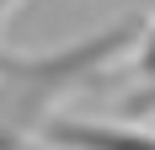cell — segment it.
Instances as JSON below:
<instances>
[{
	"mask_svg": "<svg viewBox=\"0 0 155 150\" xmlns=\"http://www.w3.org/2000/svg\"><path fill=\"white\" fill-rule=\"evenodd\" d=\"M144 16H123L112 27L86 32L70 48H43V54H11L0 48V139L11 145L16 134H27L32 123L43 129V113L59 102L70 86H86L91 75H102L112 59H123L128 48H139Z\"/></svg>",
	"mask_w": 155,
	"mask_h": 150,
	"instance_id": "obj_1",
	"label": "cell"
},
{
	"mask_svg": "<svg viewBox=\"0 0 155 150\" xmlns=\"http://www.w3.org/2000/svg\"><path fill=\"white\" fill-rule=\"evenodd\" d=\"M38 134L54 150H155V134H144V129L91 123V118H48Z\"/></svg>",
	"mask_w": 155,
	"mask_h": 150,
	"instance_id": "obj_2",
	"label": "cell"
},
{
	"mask_svg": "<svg viewBox=\"0 0 155 150\" xmlns=\"http://www.w3.org/2000/svg\"><path fill=\"white\" fill-rule=\"evenodd\" d=\"M139 75H144V97L155 102V22L144 27V38H139ZM139 97V102H144Z\"/></svg>",
	"mask_w": 155,
	"mask_h": 150,
	"instance_id": "obj_3",
	"label": "cell"
},
{
	"mask_svg": "<svg viewBox=\"0 0 155 150\" xmlns=\"http://www.w3.org/2000/svg\"><path fill=\"white\" fill-rule=\"evenodd\" d=\"M16 5H21V0H0V27H5V16H11Z\"/></svg>",
	"mask_w": 155,
	"mask_h": 150,
	"instance_id": "obj_4",
	"label": "cell"
}]
</instances>
